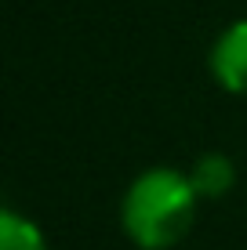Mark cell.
I'll return each mask as SVG.
<instances>
[{"label":"cell","mask_w":247,"mask_h":250,"mask_svg":"<svg viewBox=\"0 0 247 250\" xmlns=\"http://www.w3.org/2000/svg\"><path fill=\"white\" fill-rule=\"evenodd\" d=\"M200 196L189 174L175 167H149L127 185L120 203V225L138 250H167L193 229Z\"/></svg>","instance_id":"6da1fadb"},{"label":"cell","mask_w":247,"mask_h":250,"mask_svg":"<svg viewBox=\"0 0 247 250\" xmlns=\"http://www.w3.org/2000/svg\"><path fill=\"white\" fill-rule=\"evenodd\" d=\"M215 83L229 94H247V19L225 25L207 55Z\"/></svg>","instance_id":"7a4b0ae2"},{"label":"cell","mask_w":247,"mask_h":250,"mask_svg":"<svg viewBox=\"0 0 247 250\" xmlns=\"http://www.w3.org/2000/svg\"><path fill=\"white\" fill-rule=\"evenodd\" d=\"M189 182H193V192L200 200H222L236 185V163L225 152H203L189 167Z\"/></svg>","instance_id":"3957f363"},{"label":"cell","mask_w":247,"mask_h":250,"mask_svg":"<svg viewBox=\"0 0 247 250\" xmlns=\"http://www.w3.org/2000/svg\"><path fill=\"white\" fill-rule=\"evenodd\" d=\"M0 250H47L44 232L15 210L0 214Z\"/></svg>","instance_id":"277c9868"}]
</instances>
